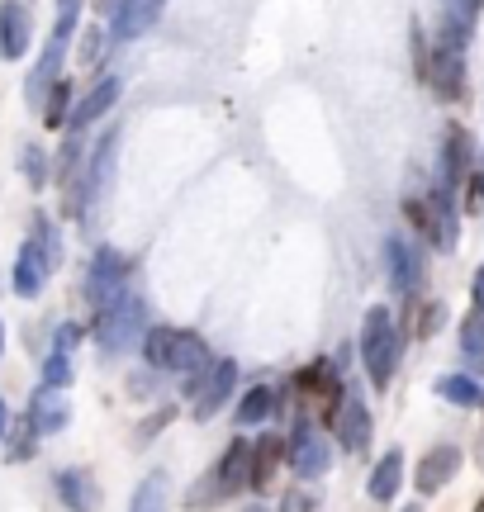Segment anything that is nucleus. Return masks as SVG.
I'll return each instance as SVG.
<instances>
[{
	"mask_svg": "<svg viewBox=\"0 0 484 512\" xmlns=\"http://www.w3.org/2000/svg\"><path fill=\"white\" fill-rule=\"evenodd\" d=\"M143 299L138 294H119L114 304L100 309V323H95V337H100V351H129L138 337H143Z\"/></svg>",
	"mask_w": 484,
	"mask_h": 512,
	"instance_id": "5",
	"label": "nucleus"
},
{
	"mask_svg": "<svg viewBox=\"0 0 484 512\" xmlns=\"http://www.w3.org/2000/svg\"><path fill=\"white\" fill-rule=\"evenodd\" d=\"M76 342H81V328H76V323H62V328H57V337H53V351H62V356H72Z\"/></svg>",
	"mask_w": 484,
	"mask_h": 512,
	"instance_id": "31",
	"label": "nucleus"
},
{
	"mask_svg": "<svg viewBox=\"0 0 484 512\" xmlns=\"http://www.w3.org/2000/svg\"><path fill=\"white\" fill-rule=\"evenodd\" d=\"M67 105H72V81H53L48 86V105H43V124L48 128H62L67 124Z\"/></svg>",
	"mask_w": 484,
	"mask_h": 512,
	"instance_id": "25",
	"label": "nucleus"
},
{
	"mask_svg": "<svg viewBox=\"0 0 484 512\" xmlns=\"http://www.w3.org/2000/svg\"><path fill=\"white\" fill-rule=\"evenodd\" d=\"M271 403H276V394H271V389H247V399L238 403V422H242V427H261V422H266V413H271Z\"/></svg>",
	"mask_w": 484,
	"mask_h": 512,
	"instance_id": "27",
	"label": "nucleus"
},
{
	"mask_svg": "<svg viewBox=\"0 0 484 512\" xmlns=\"http://www.w3.org/2000/svg\"><path fill=\"white\" fill-rule=\"evenodd\" d=\"M309 508H314V498H309V494H290V498H285V512H309Z\"/></svg>",
	"mask_w": 484,
	"mask_h": 512,
	"instance_id": "35",
	"label": "nucleus"
},
{
	"mask_svg": "<svg viewBox=\"0 0 484 512\" xmlns=\"http://www.w3.org/2000/svg\"><path fill=\"white\" fill-rule=\"evenodd\" d=\"M24 176H29L34 185L48 181V171H43V152H38V147H29V152H24Z\"/></svg>",
	"mask_w": 484,
	"mask_h": 512,
	"instance_id": "32",
	"label": "nucleus"
},
{
	"mask_svg": "<svg viewBox=\"0 0 484 512\" xmlns=\"http://www.w3.org/2000/svg\"><path fill=\"white\" fill-rule=\"evenodd\" d=\"M480 10H484V0H447V19H442V24H451L461 38H470V34H475V19H480Z\"/></svg>",
	"mask_w": 484,
	"mask_h": 512,
	"instance_id": "26",
	"label": "nucleus"
},
{
	"mask_svg": "<svg viewBox=\"0 0 484 512\" xmlns=\"http://www.w3.org/2000/svg\"><path fill=\"white\" fill-rule=\"evenodd\" d=\"M475 512H484V498H480V508H475Z\"/></svg>",
	"mask_w": 484,
	"mask_h": 512,
	"instance_id": "41",
	"label": "nucleus"
},
{
	"mask_svg": "<svg viewBox=\"0 0 484 512\" xmlns=\"http://www.w3.org/2000/svg\"><path fill=\"white\" fill-rule=\"evenodd\" d=\"M76 19H81V0H57V24H53V38H48V48H43V57H38L34 76H29V100H43V91L57 81V72H62V57H67V43H72V29Z\"/></svg>",
	"mask_w": 484,
	"mask_h": 512,
	"instance_id": "4",
	"label": "nucleus"
},
{
	"mask_svg": "<svg viewBox=\"0 0 484 512\" xmlns=\"http://www.w3.org/2000/svg\"><path fill=\"white\" fill-rule=\"evenodd\" d=\"M233 384H238V366L233 361H219V366H209V380L200 384V399H195V418L209 422L228 399H233Z\"/></svg>",
	"mask_w": 484,
	"mask_h": 512,
	"instance_id": "11",
	"label": "nucleus"
},
{
	"mask_svg": "<svg viewBox=\"0 0 484 512\" xmlns=\"http://www.w3.org/2000/svg\"><path fill=\"white\" fill-rule=\"evenodd\" d=\"M34 242L43 247V256H48L53 266L62 261V242H57V228L48 223V214H34Z\"/></svg>",
	"mask_w": 484,
	"mask_h": 512,
	"instance_id": "29",
	"label": "nucleus"
},
{
	"mask_svg": "<svg viewBox=\"0 0 484 512\" xmlns=\"http://www.w3.org/2000/svg\"><path fill=\"white\" fill-rule=\"evenodd\" d=\"M470 204H475V209L484 204V152H480V166H475V176H470Z\"/></svg>",
	"mask_w": 484,
	"mask_h": 512,
	"instance_id": "33",
	"label": "nucleus"
},
{
	"mask_svg": "<svg viewBox=\"0 0 484 512\" xmlns=\"http://www.w3.org/2000/svg\"><path fill=\"white\" fill-rule=\"evenodd\" d=\"M390 280L399 294H418L423 290V256H418V247L404 238L390 242Z\"/></svg>",
	"mask_w": 484,
	"mask_h": 512,
	"instance_id": "13",
	"label": "nucleus"
},
{
	"mask_svg": "<svg viewBox=\"0 0 484 512\" xmlns=\"http://www.w3.org/2000/svg\"><path fill=\"white\" fill-rule=\"evenodd\" d=\"M466 43L451 24H442V38H437V48H432V86L451 100H461L466 95Z\"/></svg>",
	"mask_w": 484,
	"mask_h": 512,
	"instance_id": "6",
	"label": "nucleus"
},
{
	"mask_svg": "<svg viewBox=\"0 0 484 512\" xmlns=\"http://www.w3.org/2000/svg\"><path fill=\"white\" fill-rule=\"evenodd\" d=\"M29 422H34V432H62L67 422H72V408H67V399H62V389H53V384H43L34 394V403H29Z\"/></svg>",
	"mask_w": 484,
	"mask_h": 512,
	"instance_id": "14",
	"label": "nucleus"
},
{
	"mask_svg": "<svg viewBox=\"0 0 484 512\" xmlns=\"http://www.w3.org/2000/svg\"><path fill=\"white\" fill-rule=\"evenodd\" d=\"M276 460H280V441L276 437H261L257 451H252V484H257V489H266V484H271V475H276Z\"/></svg>",
	"mask_w": 484,
	"mask_h": 512,
	"instance_id": "24",
	"label": "nucleus"
},
{
	"mask_svg": "<svg viewBox=\"0 0 484 512\" xmlns=\"http://www.w3.org/2000/svg\"><path fill=\"white\" fill-rule=\"evenodd\" d=\"M461 351H466L470 361H484V313L461 323Z\"/></svg>",
	"mask_w": 484,
	"mask_h": 512,
	"instance_id": "28",
	"label": "nucleus"
},
{
	"mask_svg": "<svg viewBox=\"0 0 484 512\" xmlns=\"http://www.w3.org/2000/svg\"><path fill=\"white\" fill-rule=\"evenodd\" d=\"M0 351H5V328H0Z\"/></svg>",
	"mask_w": 484,
	"mask_h": 512,
	"instance_id": "40",
	"label": "nucleus"
},
{
	"mask_svg": "<svg viewBox=\"0 0 484 512\" xmlns=\"http://www.w3.org/2000/svg\"><path fill=\"white\" fill-rule=\"evenodd\" d=\"M299 389H304L309 399L323 403V413H328V418L342 408V384H337V375H333V366H328V361H318V366L304 370V375H299Z\"/></svg>",
	"mask_w": 484,
	"mask_h": 512,
	"instance_id": "18",
	"label": "nucleus"
},
{
	"mask_svg": "<svg viewBox=\"0 0 484 512\" xmlns=\"http://www.w3.org/2000/svg\"><path fill=\"white\" fill-rule=\"evenodd\" d=\"M337 437L347 451H361L371 441V413L361 399H342V413H337Z\"/></svg>",
	"mask_w": 484,
	"mask_h": 512,
	"instance_id": "20",
	"label": "nucleus"
},
{
	"mask_svg": "<svg viewBox=\"0 0 484 512\" xmlns=\"http://www.w3.org/2000/svg\"><path fill=\"white\" fill-rule=\"evenodd\" d=\"M129 512H167V475H148L138 484Z\"/></svg>",
	"mask_w": 484,
	"mask_h": 512,
	"instance_id": "22",
	"label": "nucleus"
},
{
	"mask_svg": "<svg viewBox=\"0 0 484 512\" xmlns=\"http://www.w3.org/2000/svg\"><path fill=\"white\" fill-rule=\"evenodd\" d=\"M114 5H119V0H100V10H114Z\"/></svg>",
	"mask_w": 484,
	"mask_h": 512,
	"instance_id": "39",
	"label": "nucleus"
},
{
	"mask_svg": "<svg viewBox=\"0 0 484 512\" xmlns=\"http://www.w3.org/2000/svg\"><path fill=\"white\" fill-rule=\"evenodd\" d=\"M43 384H53V389H62V384H72V356H62V351H53V356L43 361Z\"/></svg>",
	"mask_w": 484,
	"mask_h": 512,
	"instance_id": "30",
	"label": "nucleus"
},
{
	"mask_svg": "<svg viewBox=\"0 0 484 512\" xmlns=\"http://www.w3.org/2000/svg\"><path fill=\"white\" fill-rule=\"evenodd\" d=\"M456 470H461V451H456V446H437V451H428V460L418 465L413 484H418V494H437Z\"/></svg>",
	"mask_w": 484,
	"mask_h": 512,
	"instance_id": "16",
	"label": "nucleus"
},
{
	"mask_svg": "<svg viewBox=\"0 0 484 512\" xmlns=\"http://www.w3.org/2000/svg\"><path fill=\"white\" fill-rule=\"evenodd\" d=\"M399 484H404V456H399V451H385L371 475V498L375 503H390V498L399 494Z\"/></svg>",
	"mask_w": 484,
	"mask_h": 512,
	"instance_id": "21",
	"label": "nucleus"
},
{
	"mask_svg": "<svg viewBox=\"0 0 484 512\" xmlns=\"http://www.w3.org/2000/svg\"><path fill=\"white\" fill-rule=\"evenodd\" d=\"M57 494L72 512H95L100 508V489H95V479L86 470H62L57 475Z\"/></svg>",
	"mask_w": 484,
	"mask_h": 512,
	"instance_id": "19",
	"label": "nucleus"
},
{
	"mask_svg": "<svg viewBox=\"0 0 484 512\" xmlns=\"http://www.w3.org/2000/svg\"><path fill=\"white\" fill-rule=\"evenodd\" d=\"M437 394L451 403H461V408H475V403L484 399V389L475 380H466V375H442V380H437Z\"/></svg>",
	"mask_w": 484,
	"mask_h": 512,
	"instance_id": "23",
	"label": "nucleus"
},
{
	"mask_svg": "<svg viewBox=\"0 0 484 512\" xmlns=\"http://www.w3.org/2000/svg\"><path fill=\"white\" fill-rule=\"evenodd\" d=\"M361 361H366L371 384L394 380V366H399V332H394L390 309L366 313V328H361Z\"/></svg>",
	"mask_w": 484,
	"mask_h": 512,
	"instance_id": "2",
	"label": "nucleus"
},
{
	"mask_svg": "<svg viewBox=\"0 0 484 512\" xmlns=\"http://www.w3.org/2000/svg\"><path fill=\"white\" fill-rule=\"evenodd\" d=\"M10 432V408H5V399H0V437Z\"/></svg>",
	"mask_w": 484,
	"mask_h": 512,
	"instance_id": "37",
	"label": "nucleus"
},
{
	"mask_svg": "<svg viewBox=\"0 0 484 512\" xmlns=\"http://www.w3.org/2000/svg\"><path fill=\"white\" fill-rule=\"evenodd\" d=\"M148 361L157 370H181V375H195V370H209V347L195 337V332H176V328H152L148 342Z\"/></svg>",
	"mask_w": 484,
	"mask_h": 512,
	"instance_id": "1",
	"label": "nucleus"
},
{
	"mask_svg": "<svg viewBox=\"0 0 484 512\" xmlns=\"http://www.w3.org/2000/svg\"><path fill=\"white\" fill-rule=\"evenodd\" d=\"M48 271H53V261H48V256H43V247L29 238L24 247H19V261H15V294L38 299V294H43V285H48Z\"/></svg>",
	"mask_w": 484,
	"mask_h": 512,
	"instance_id": "12",
	"label": "nucleus"
},
{
	"mask_svg": "<svg viewBox=\"0 0 484 512\" xmlns=\"http://www.w3.org/2000/svg\"><path fill=\"white\" fill-rule=\"evenodd\" d=\"M328 465H333V446L323 441V432L309 427V422H295V432H290V470L299 479H318L328 475Z\"/></svg>",
	"mask_w": 484,
	"mask_h": 512,
	"instance_id": "8",
	"label": "nucleus"
},
{
	"mask_svg": "<svg viewBox=\"0 0 484 512\" xmlns=\"http://www.w3.org/2000/svg\"><path fill=\"white\" fill-rule=\"evenodd\" d=\"M470 294H475V313H484V266L475 271V285H470Z\"/></svg>",
	"mask_w": 484,
	"mask_h": 512,
	"instance_id": "36",
	"label": "nucleus"
},
{
	"mask_svg": "<svg viewBox=\"0 0 484 512\" xmlns=\"http://www.w3.org/2000/svg\"><path fill=\"white\" fill-rule=\"evenodd\" d=\"M124 280H129V261L114 252V247H100L91 256V275H86V299H91L95 309H105L114 304L119 294H124Z\"/></svg>",
	"mask_w": 484,
	"mask_h": 512,
	"instance_id": "7",
	"label": "nucleus"
},
{
	"mask_svg": "<svg viewBox=\"0 0 484 512\" xmlns=\"http://www.w3.org/2000/svg\"><path fill=\"white\" fill-rule=\"evenodd\" d=\"M167 0H119L110 10V38L114 43H129V38H143L162 19Z\"/></svg>",
	"mask_w": 484,
	"mask_h": 512,
	"instance_id": "9",
	"label": "nucleus"
},
{
	"mask_svg": "<svg viewBox=\"0 0 484 512\" xmlns=\"http://www.w3.org/2000/svg\"><path fill=\"white\" fill-rule=\"evenodd\" d=\"M100 43H105V34H100V29H91V34H86V43H81V62H95V57H100Z\"/></svg>",
	"mask_w": 484,
	"mask_h": 512,
	"instance_id": "34",
	"label": "nucleus"
},
{
	"mask_svg": "<svg viewBox=\"0 0 484 512\" xmlns=\"http://www.w3.org/2000/svg\"><path fill=\"white\" fill-rule=\"evenodd\" d=\"M29 38H34V19L19 0H5L0 5V57L15 62V57L29 53Z\"/></svg>",
	"mask_w": 484,
	"mask_h": 512,
	"instance_id": "10",
	"label": "nucleus"
},
{
	"mask_svg": "<svg viewBox=\"0 0 484 512\" xmlns=\"http://www.w3.org/2000/svg\"><path fill=\"white\" fill-rule=\"evenodd\" d=\"M242 484H252V446H247V441H233L224 465H214V470L190 489V508H209V503H219V498H233Z\"/></svg>",
	"mask_w": 484,
	"mask_h": 512,
	"instance_id": "3",
	"label": "nucleus"
},
{
	"mask_svg": "<svg viewBox=\"0 0 484 512\" xmlns=\"http://www.w3.org/2000/svg\"><path fill=\"white\" fill-rule=\"evenodd\" d=\"M114 100H119V76H105V81H95L91 95L86 100H76V110L67 114V128L72 133H81L86 124H95L105 110H114Z\"/></svg>",
	"mask_w": 484,
	"mask_h": 512,
	"instance_id": "15",
	"label": "nucleus"
},
{
	"mask_svg": "<svg viewBox=\"0 0 484 512\" xmlns=\"http://www.w3.org/2000/svg\"><path fill=\"white\" fill-rule=\"evenodd\" d=\"M470 171V138H466V128H447V143H442V190L437 195H447L451 200V185L461 181Z\"/></svg>",
	"mask_w": 484,
	"mask_h": 512,
	"instance_id": "17",
	"label": "nucleus"
},
{
	"mask_svg": "<svg viewBox=\"0 0 484 512\" xmlns=\"http://www.w3.org/2000/svg\"><path fill=\"white\" fill-rule=\"evenodd\" d=\"M404 512H418V508H404Z\"/></svg>",
	"mask_w": 484,
	"mask_h": 512,
	"instance_id": "42",
	"label": "nucleus"
},
{
	"mask_svg": "<svg viewBox=\"0 0 484 512\" xmlns=\"http://www.w3.org/2000/svg\"><path fill=\"white\" fill-rule=\"evenodd\" d=\"M475 460H480V470H484V427H480V437H475Z\"/></svg>",
	"mask_w": 484,
	"mask_h": 512,
	"instance_id": "38",
	"label": "nucleus"
}]
</instances>
